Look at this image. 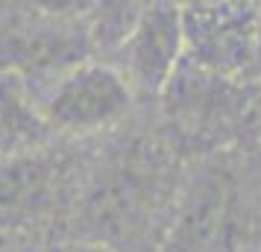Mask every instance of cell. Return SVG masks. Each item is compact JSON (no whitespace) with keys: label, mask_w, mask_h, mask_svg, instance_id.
<instances>
[{"label":"cell","mask_w":261,"mask_h":252,"mask_svg":"<svg viewBox=\"0 0 261 252\" xmlns=\"http://www.w3.org/2000/svg\"><path fill=\"white\" fill-rule=\"evenodd\" d=\"M179 150L173 135H135L83 167L68 217L76 238L109 252H159L188 179Z\"/></svg>","instance_id":"6da1fadb"},{"label":"cell","mask_w":261,"mask_h":252,"mask_svg":"<svg viewBox=\"0 0 261 252\" xmlns=\"http://www.w3.org/2000/svg\"><path fill=\"white\" fill-rule=\"evenodd\" d=\"M252 208L241 170L229 158L202 164L185 179L173 223L159 252H249Z\"/></svg>","instance_id":"7a4b0ae2"},{"label":"cell","mask_w":261,"mask_h":252,"mask_svg":"<svg viewBox=\"0 0 261 252\" xmlns=\"http://www.w3.org/2000/svg\"><path fill=\"white\" fill-rule=\"evenodd\" d=\"M38 118L53 138L88 141L129 118L135 94L112 62L88 59L30 91Z\"/></svg>","instance_id":"3957f363"},{"label":"cell","mask_w":261,"mask_h":252,"mask_svg":"<svg viewBox=\"0 0 261 252\" xmlns=\"http://www.w3.org/2000/svg\"><path fill=\"white\" fill-rule=\"evenodd\" d=\"M91 56L85 6H76V12H65L59 6H30L27 12L6 15L0 24V73L18 76L30 91Z\"/></svg>","instance_id":"277c9868"},{"label":"cell","mask_w":261,"mask_h":252,"mask_svg":"<svg viewBox=\"0 0 261 252\" xmlns=\"http://www.w3.org/2000/svg\"><path fill=\"white\" fill-rule=\"evenodd\" d=\"M83 164L68 150L41 147L0 164V229L38 235L53 217H71Z\"/></svg>","instance_id":"5b68a950"},{"label":"cell","mask_w":261,"mask_h":252,"mask_svg":"<svg viewBox=\"0 0 261 252\" xmlns=\"http://www.w3.org/2000/svg\"><path fill=\"white\" fill-rule=\"evenodd\" d=\"M255 85L223 79L182 59L159 100L165 103L167 123L176 132L173 141L182 147L217 141L223 132H232L255 108Z\"/></svg>","instance_id":"8992f818"},{"label":"cell","mask_w":261,"mask_h":252,"mask_svg":"<svg viewBox=\"0 0 261 252\" xmlns=\"http://www.w3.org/2000/svg\"><path fill=\"white\" fill-rule=\"evenodd\" d=\"M185 62L241 85L261 76L255 53V3H185Z\"/></svg>","instance_id":"52a82bcc"},{"label":"cell","mask_w":261,"mask_h":252,"mask_svg":"<svg viewBox=\"0 0 261 252\" xmlns=\"http://www.w3.org/2000/svg\"><path fill=\"white\" fill-rule=\"evenodd\" d=\"M185 59L182 6L144 3L126 41L115 53V68L135 97H159Z\"/></svg>","instance_id":"ba28073f"},{"label":"cell","mask_w":261,"mask_h":252,"mask_svg":"<svg viewBox=\"0 0 261 252\" xmlns=\"http://www.w3.org/2000/svg\"><path fill=\"white\" fill-rule=\"evenodd\" d=\"M53 141L38 118L36 100L18 76L0 73V164H9Z\"/></svg>","instance_id":"9c48e42d"},{"label":"cell","mask_w":261,"mask_h":252,"mask_svg":"<svg viewBox=\"0 0 261 252\" xmlns=\"http://www.w3.org/2000/svg\"><path fill=\"white\" fill-rule=\"evenodd\" d=\"M59 252H109V249H103V246H94V243H73V246H65V249H59Z\"/></svg>","instance_id":"30bf717a"},{"label":"cell","mask_w":261,"mask_h":252,"mask_svg":"<svg viewBox=\"0 0 261 252\" xmlns=\"http://www.w3.org/2000/svg\"><path fill=\"white\" fill-rule=\"evenodd\" d=\"M255 53H258L261 65V3H255Z\"/></svg>","instance_id":"8fae6325"},{"label":"cell","mask_w":261,"mask_h":252,"mask_svg":"<svg viewBox=\"0 0 261 252\" xmlns=\"http://www.w3.org/2000/svg\"><path fill=\"white\" fill-rule=\"evenodd\" d=\"M255 106H261V91H258V94H255Z\"/></svg>","instance_id":"7c38bea8"}]
</instances>
